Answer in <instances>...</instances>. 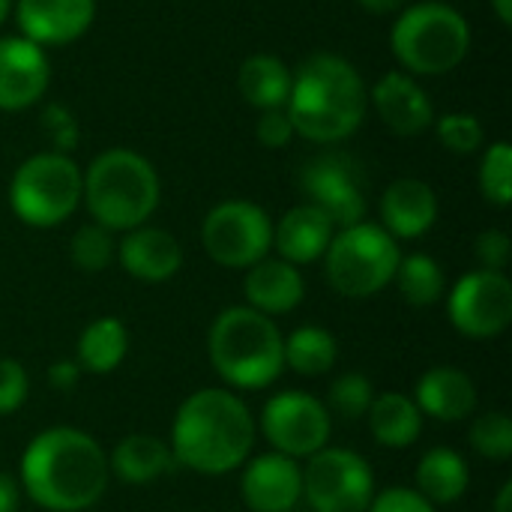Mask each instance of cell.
I'll return each instance as SVG.
<instances>
[{"mask_svg": "<svg viewBox=\"0 0 512 512\" xmlns=\"http://www.w3.org/2000/svg\"><path fill=\"white\" fill-rule=\"evenodd\" d=\"M111 468L99 441L72 426L39 432L21 453L18 486L48 512H84L108 492Z\"/></svg>", "mask_w": 512, "mask_h": 512, "instance_id": "6da1fadb", "label": "cell"}, {"mask_svg": "<svg viewBox=\"0 0 512 512\" xmlns=\"http://www.w3.org/2000/svg\"><path fill=\"white\" fill-rule=\"evenodd\" d=\"M171 456L180 468L204 477L240 471L255 447V417L228 387H204L183 399L174 414Z\"/></svg>", "mask_w": 512, "mask_h": 512, "instance_id": "7a4b0ae2", "label": "cell"}, {"mask_svg": "<svg viewBox=\"0 0 512 512\" xmlns=\"http://www.w3.org/2000/svg\"><path fill=\"white\" fill-rule=\"evenodd\" d=\"M369 108V90L363 75L339 54H309L297 72H291V93L285 114L294 135L315 144H336L351 138Z\"/></svg>", "mask_w": 512, "mask_h": 512, "instance_id": "3957f363", "label": "cell"}, {"mask_svg": "<svg viewBox=\"0 0 512 512\" xmlns=\"http://www.w3.org/2000/svg\"><path fill=\"white\" fill-rule=\"evenodd\" d=\"M282 342L273 318L249 306H228L210 327L207 354L228 390H264L285 372Z\"/></svg>", "mask_w": 512, "mask_h": 512, "instance_id": "277c9868", "label": "cell"}, {"mask_svg": "<svg viewBox=\"0 0 512 512\" xmlns=\"http://www.w3.org/2000/svg\"><path fill=\"white\" fill-rule=\"evenodd\" d=\"M81 177V201L87 204V213L111 234L147 225L162 198L159 174L150 159L126 147L99 153Z\"/></svg>", "mask_w": 512, "mask_h": 512, "instance_id": "5b68a950", "label": "cell"}, {"mask_svg": "<svg viewBox=\"0 0 512 512\" xmlns=\"http://www.w3.org/2000/svg\"><path fill=\"white\" fill-rule=\"evenodd\" d=\"M390 48L411 75H447L471 51V24L447 3H417L396 18Z\"/></svg>", "mask_w": 512, "mask_h": 512, "instance_id": "8992f818", "label": "cell"}, {"mask_svg": "<svg viewBox=\"0 0 512 512\" xmlns=\"http://www.w3.org/2000/svg\"><path fill=\"white\" fill-rule=\"evenodd\" d=\"M399 258V240L390 237L381 225L363 219L333 234L324 252V270L336 294L366 300L393 285Z\"/></svg>", "mask_w": 512, "mask_h": 512, "instance_id": "52a82bcc", "label": "cell"}, {"mask_svg": "<svg viewBox=\"0 0 512 512\" xmlns=\"http://www.w3.org/2000/svg\"><path fill=\"white\" fill-rule=\"evenodd\" d=\"M81 192V168L66 153H36L15 168L9 183V207L30 228H54L78 210Z\"/></svg>", "mask_w": 512, "mask_h": 512, "instance_id": "ba28073f", "label": "cell"}, {"mask_svg": "<svg viewBox=\"0 0 512 512\" xmlns=\"http://www.w3.org/2000/svg\"><path fill=\"white\" fill-rule=\"evenodd\" d=\"M375 498L372 465L345 447H324L303 465V501L312 512H366Z\"/></svg>", "mask_w": 512, "mask_h": 512, "instance_id": "9c48e42d", "label": "cell"}, {"mask_svg": "<svg viewBox=\"0 0 512 512\" xmlns=\"http://www.w3.org/2000/svg\"><path fill=\"white\" fill-rule=\"evenodd\" d=\"M204 252L228 270H249L273 249V222L264 207L231 198L216 204L201 225Z\"/></svg>", "mask_w": 512, "mask_h": 512, "instance_id": "30bf717a", "label": "cell"}, {"mask_svg": "<svg viewBox=\"0 0 512 512\" xmlns=\"http://www.w3.org/2000/svg\"><path fill=\"white\" fill-rule=\"evenodd\" d=\"M261 435L267 438L273 453L300 462L330 444L333 417L318 396L306 390H282L264 402Z\"/></svg>", "mask_w": 512, "mask_h": 512, "instance_id": "8fae6325", "label": "cell"}, {"mask_svg": "<svg viewBox=\"0 0 512 512\" xmlns=\"http://www.w3.org/2000/svg\"><path fill=\"white\" fill-rule=\"evenodd\" d=\"M450 324L468 339H495L512 324V282L507 273L471 270L447 297Z\"/></svg>", "mask_w": 512, "mask_h": 512, "instance_id": "7c38bea8", "label": "cell"}, {"mask_svg": "<svg viewBox=\"0 0 512 512\" xmlns=\"http://www.w3.org/2000/svg\"><path fill=\"white\" fill-rule=\"evenodd\" d=\"M306 204L318 207L336 228H351L366 216V195L360 174L345 156H318L300 171Z\"/></svg>", "mask_w": 512, "mask_h": 512, "instance_id": "4fadbf2b", "label": "cell"}, {"mask_svg": "<svg viewBox=\"0 0 512 512\" xmlns=\"http://www.w3.org/2000/svg\"><path fill=\"white\" fill-rule=\"evenodd\" d=\"M240 498L252 512H291L303 501V465L282 453L249 459L240 474Z\"/></svg>", "mask_w": 512, "mask_h": 512, "instance_id": "5bb4252c", "label": "cell"}, {"mask_svg": "<svg viewBox=\"0 0 512 512\" xmlns=\"http://www.w3.org/2000/svg\"><path fill=\"white\" fill-rule=\"evenodd\" d=\"M51 84L45 48L24 36L0 39V111H24L36 105Z\"/></svg>", "mask_w": 512, "mask_h": 512, "instance_id": "9a60e30c", "label": "cell"}, {"mask_svg": "<svg viewBox=\"0 0 512 512\" xmlns=\"http://www.w3.org/2000/svg\"><path fill=\"white\" fill-rule=\"evenodd\" d=\"M21 36L36 45H69L81 39L93 18L96 0H15Z\"/></svg>", "mask_w": 512, "mask_h": 512, "instance_id": "2e32d148", "label": "cell"}, {"mask_svg": "<svg viewBox=\"0 0 512 512\" xmlns=\"http://www.w3.org/2000/svg\"><path fill=\"white\" fill-rule=\"evenodd\" d=\"M114 261L132 279L147 282V285H159V282H168V279H174L180 273L183 246L165 228L138 225V228L123 234V240L117 243V258Z\"/></svg>", "mask_w": 512, "mask_h": 512, "instance_id": "e0dca14e", "label": "cell"}, {"mask_svg": "<svg viewBox=\"0 0 512 512\" xmlns=\"http://www.w3.org/2000/svg\"><path fill=\"white\" fill-rule=\"evenodd\" d=\"M369 99H372L381 123L402 138H414L435 123L432 99L408 72L393 69V72L381 75L375 81Z\"/></svg>", "mask_w": 512, "mask_h": 512, "instance_id": "ac0fdd59", "label": "cell"}, {"mask_svg": "<svg viewBox=\"0 0 512 512\" xmlns=\"http://www.w3.org/2000/svg\"><path fill=\"white\" fill-rule=\"evenodd\" d=\"M438 222V195L426 180L399 177L381 195V228L396 240H417Z\"/></svg>", "mask_w": 512, "mask_h": 512, "instance_id": "d6986e66", "label": "cell"}, {"mask_svg": "<svg viewBox=\"0 0 512 512\" xmlns=\"http://www.w3.org/2000/svg\"><path fill=\"white\" fill-rule=\"evenodd\" d=\"M243 294H246L249 309H255L267 318H276V315L294 312L303 303L306 279H303L300 267L267 255L246 270Z\"/></svg>", "mask_w": 512, "mask_h": 512, "instance_id": "ffe728a7", "label": "cell"}, {"mask_svg": "<svg viewBox=\"0 0 512 512\" xmlns=\"http://www.w3.org/2000/svg\"><path fill=\"white\" fill-rule=\"evenodd\" d=\"M411 399L423 417L438 423H462L477 411V384L456 366H432L420 375Z\"/></svg>", "mask_w": 512, "mask_h": 512, "instance_id": "44dd1931", "label": "cell"}, {"mask_svg": "<svg viewBox=\"0 0 512 512\" xmlns=\"http://www.w3.org/2000/svg\"><path fill=\"white\" fill-rule=\"evenodd\" d=\"M333 234H336V225L318 207L297 204L273 225V246L282 261L303 267V264H315L324 258Z\"/></svg>", "mask_w": 512, "mask_h": 512, "instance_id": "7402d4cb", "label": "cell"}, {"mask_svg": "<svg viewBox=\"0 0 512 512\" xmlns=\"http://www.w3.org/2000/svg\"><path fill=\"white\" fill-rule=\"evenodd\" d=\"M174 456L168 441L156 438V435H126L117 441V447L108 456V468L117 480L129 483V486H147L159 477H165L168 471H174Z\"/></svg>", "mask_w": 512, "mask_h": 512, "instance_id": "603a6c76", "label": "cell"}, {"mask_svg": "<svg viewBox=\"0 0 512 512\" xmlns=\"http://www.w3.org/2000/svg\"><path fill=\"white\" fill-rule=\"evenodd\" d=\"M369 432L387 450H408L423 435V414L408 393H381L369 408Z\"/></svg>", "mask_w": 512, "mask_h": 512, "instance_id": "cb8c5ba5", "label": "cell"}, {"mask_svg": "<svg viewBox=\"0 0 512 512\" xmlns=\"http://www.w3.org/2000/svg\"><path fill=\"white\" fill-rule=\"evenodd\" d=\"M468 486H471V468L462 453L450 447H432L423 453L417 465V492L429 504L435 507L456 504L465 498Z\"/></svg>", "mask_w": 512, "mask_h": 512, "instance_id": "d4e9b609", "label": "cell"}, {"mask_svg": "<svg viewBox=\"0 0 512 512\" xmlns=\"http://www.w3.org/2000/svg\"><path fill=\"white\" fill-rule=\"evenodd\" d=\"M129 354V330L120 318L102 315L90 321L75 348V363L90 375H111Z\"/></svg>", "mask_w": 512, "mask_h": 512, "instance_id": "484cf974", "label": "cell"}, {"mask_svg": "<svg viewBox=\"0 0 512 512\" xmlns=\"http://www.w3.org/2000/svg\"><path fill=\"white\" fill-rule=\"evenodd\" d=\"M237 87L243 99L258 111L285 108L291 93V69L273 54H252L240 66Z\"/></svg>", "mask_w": 512, "mask_h": 512, "instance_id": "4316f807", "label": "cell"}, {"mask_svg": "<svg viewBox=\"0 0 512 512\" xmlns=\"http://www.w3.org/2000/svg\"><path fill=\"white\" fill-rule=\"evenodd\" d=\"M285 369L303 375V378H321L327 375L339 360V342L324 327H297L282 342Z\"/></svg>", "mask_w": 512, "mask_h": 512, "instance_id": "83f0119b", "label": "cell"}, {"mask_svg": "<svg viewBox=\"0 0 512 512\" xmlns=\"http://www.w3.org/2000/svg\"><path fill=\"white\" fill-rule=\"evenodd\" d=\"M393 282H396L402 300L408 306H417V309H426V306L441 303V297L447 291L444 267L432 255H423V252L402 255Z\"/></svg>", "mask_w": 512, "mask_h": 512, "instance_id": "f1b7e54d", "label": "cell"}, {"mask_svg": "<svg viewBox=\"0 0 512 512\" xmlns=\"http://www.w3.org/2000/svg\"><path fill=\"white\" fill-rule=\"evenodd\" d=\"M69 258L72 264L81 270V273H102L105 267L114 264L117 258V243H114V234L105 231L102 225L90 222V225H81L72 240H69Z\"/></svg>", "mask_w": 512, "mask_h": 512, "instance_id": "f546056e", "label": "cell"}, {"mask_svg": "<svg viewBox=\"0 0 512 512\" xmlns=\"http://www.w3.org/2000/svg\"><path fill=\"white\" fill-rule=\"evenodd\" d=\"M372 399H375L372 381H369L366 375H360V372H345V375H339V378L330 384L327 402H324V405H327L330 417L336 414V417L354 423V420H363V417L369 414Z\"/></svg>", "mask_w": 512, "mask_h": 512, "instance_id": "4dcf8cb0", "label": "cell"}, {"mask_svg": "<svg viewBox=\"0 0 512 512\" xmlns=\"http://www.w3.org/2000/svg\"><path fill=\"white\" fill-rule=\"evenodd\" d=\"M468 441L480 459L507 462L512 456V420L504 411H486L474 417Z\"/></svg>", "mask_w": 512, "mask_h": 512, "instance_id": "1f68e13d", "label": "cell"}, {"mask_svg": "<svg viewBox=\"0 0 512 512\" xmlns=\"http://www.w3.org/2000/svg\"><path fill=\"white\" fill-rule=\"evenodd\" d=\"M480 192L495 207H510L512 201V147L495 141L480 162Z\"/></svg>", "mask_w": 512, "mask_h": 512, "instance_id": "d6a6232c", "label": "cell"}, {"mask_svg": "<svg viewBox=\"0 0 512 512\" xmlns=\"http://www.w3.org/2000/svg\"><path fill=\"white\" fill-rule=\"evenodd\" d=\"M438 138L447 150L453 153H474L483 144V123L474 114H462V111H450L438 120Z\"/></svg>", "mask_w": 512, "mask_h": 512, "instance_id": "836d02e7", "label": "cell"}, {"mask_svg": "<svg viewBox=\"0 0 512 512\" xmlns=\"http://www.w3.org/2000/svg\"><path fill=\"white\" fill-rule=\"evenodd\" d=\"M30 393V378L27 369L12 360V357H0V417L15 414Z\"/></svg>", "mask_w": 512, "mask_h": 512, "instance_id": "e575fe53", "label": "cell"}, {"mask_svg": "<svg viewBox=\"0 0 512 512\" xmlns=\"http://www.w3.org/2000/svg\"><path fill=\"white\" fill-rule=\"evenodd\" d=\"M366 512H438V507L429 504L417 489L390 486L384 492H375V498H372Z\"/></svg>", "mask_w": 512, "mask_h": 512, "instance_id": "d590c367", "label": "cell"}, {"mask_svg": "<svg viewBox=\"0 0 512 512\" xmlns=\"http://www.w3.org/2000/svg\"><path fill=\"white\" fill-rule=\"evenodd\" d=\"M510 252H512L510 237H507V231H501V228H489V231H483V234L477 237V243H474V255H477V261H480V267H483V270L504 273V270H507V264H510Z\"/></svg>", "mask_w": 512, "mask_h": 512, "instance_id": "8d00e7d4", "label": "cell"}, {"mask_svg": "<svg viewBox=\"0 0 512 512\" xmlns=\"http://www.w3.org/2000/svg\"><path fill=\"white\" fill-rule=\"evenodd\" d=\"M255 135L264 147L270 150H282L291 144L294 138V126L285 114V108H273V111H261L258 117V126H255Z\"/></svg>", "mask_w": 512, "mask_h": 512, "instance_id": "74e56055", "label": "cell"}, {"mask_svg": "<svg viewBox=\"0 0 512 512\" xmlns=\"http://www.w3.org/2000/svg\"><path fill=\"white\" fill-rule=\"evenodd\" d=\"M45 381L54 393H72L81 381V366L75 360H57L48 366Z\"/></svg>", "mask_w": 512, "mask_h": 512, "instance_id": "f35d334b", "label": "cell"}, {"mask_svg": "<svg viewBox=\"0 0 512 512\" xmlns=\"http://www.w3.org/2000/svg\"><path fill=\"white\" fill-rule=\"evenodd\" d=\"M21 507V486L9 474H0V512H18Z\"/></svg>", "mask_w": 512, "mask_h": 512, "instance_id": "ab89813d", "label": "cell"}, {"mask_svg": "<svg viewBox=\"0 0 512 512\" xmlns=\"http://www.w3.org/2000/svg\"><path fill=\"white\" fill-rule=\"evenodd\" d=\"M366 12H372V15H393V12H399L408 0H357Z\"/></svg>", "mask_w": 512, "mask_h": 512, "instance_id": "60d3db41", "label": "cell"}, {"mask_svg": "<svg viewBox=\"0 0 512 512\" xmlns=\"http://www.w3.org/2000/svg\"><path fill=\"white\" fill-rule=\"evenodd\" d=\"M492 9H495L498 21H501L504 27H510L512 24V0H492Z\"/></svg>", "mask_w": 512, "mask_h": 512, "instance_id": "b9f144b4", "label": "cell"}, {"mask_svg": "<svg viewBox=\"0 0 512 512\" xmlns=\"http://www.w3.org/2000/svg\"><path fill=\"white\" fill-rule=\"evenodd\" d=\"M495 512H512V483H504L498 498H495Z\"/></svg>", "mask_w": 512, "mask_h": 512, "instance_id": "7bdbcfd3", "label": "cell"}, {"mask_svg": "<svg viewBox=\"0 0 512 512\" xmlns=\"http://www.w3.org/2000/svg\"><path fill=\"white\" fill-rule=\"evenodd\" d=\"M9 9H12V0H0V24L6 21V15H9Z\"/></svg>", "mask_w": 512, "mask_h": 512, "instance_id": "ee69618b", "label": "cell"}]
</instances>
